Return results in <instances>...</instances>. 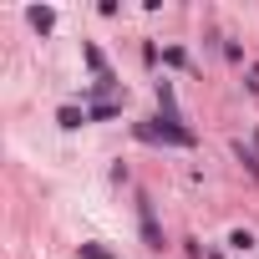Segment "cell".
I'll list each match as a JSON object with an SVG mask.
<instances>
[{
	"label": "cell",
	"instance_id": "cell-1",
	"mask_svg": "<svg viewBox=\"0 0 259 259\" xmlns=\"http://www.w3.org/2000/svg\"><path fill=\"white\" fill-rule=\"evenodd\" d=\"M138 138L143 143H168V148H193V133L178 127V117H153V122H138Z\"/></svg>",
	"mask_w": 259,
	"mask_h": 259
},
{
	"label": "cell",
	"instance_id": "cell-2",
	"mask_svg": "<svg viewBox=\"0 0 259 259\" xmlns=\"http://www.w3.org/2000/svg\"><path fill=\"white\" fill-rule=\"evenodd\" d=\"M143 234H148V249H163V234H158V219H153L148 198H143Z\"/></svg>",
	"mask_w": 259,
	"mask_h": 259
},
{
	"label": "cell",
	"instance_id": "cell-3",
	"mask_svg": "<svg viewBox=\"0 0 259 259\" xmlns=\"http://www.w3.org/2000/svg\"><path fill=\"white\" fill-rule=\"evenodd\" d=\"M31 26H36V31H51V26H56V11L36 6V11H31Z\"/></svg>",
	"mask_w": 259,
	"mask_h": 259
},
{
	"label": "cell",
	"instance_id": "cell-4",
	"mask_svg": "<svg viewBox=\"0 0 259 259\" xmlns=\"http://www.w3.org/2000/svg\"><path fill=\"white\" fill-rule=\"evenodd\" d=\"M87 122V112H76V107H61V127H81Z\"/></svg>",
	"mask_w": 259,
	"mask_h": 259
},
{
	"label": "cell",
	"instance_id": "cell-5",
	"mask_svg": "<svg viewBox=\"0 0 259 259\" xmlns=\"http://www.w3.org/2000/svg\"><path fill=\"white\" fill-rule=\"evenodd\" d=\"M229 244H234V249H254V234H249V229H234Z\"/></svg>",
	"mask_w": 259,
	"mask_h": 259
},
{
	"label": "cell",
	"instance_id": "cell-6",
	"mask_svg": "<svg viewBox=\"0 0 259 259\" xmlns=\"http://www.w3.org/2000/svg\"><path fill=\"white\" fill-rule=\"evenodd\" d=\"M81 259H112V249H102V244H81Z\"/></svg>",
	"mask_w": 259,
	"mask_h": 259
}]
</instances>
